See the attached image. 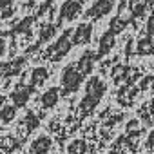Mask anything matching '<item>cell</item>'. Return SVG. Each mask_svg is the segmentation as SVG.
Returning a JSON list of instances; mask_svg holds the SVG:
<instances>
[{
    "instance_id": "6da1fadb",
    "label": "cell",
    "mask_w": 154,
    "mask_h": 154,
    "mask_svg": "<svg viewBox=\"0 0 154 154\" xmlns=\"http://www.w3.org/2000/svg\"><path fill=\"white\" fill-rule=\"evenodd\" d=\"M105 89H107L105 84L98 78V76L89 78V82L85 84V96H84L82 105H80L82 112H91V111L98 105V102H100V98L103 96Z\"/></svg>"
},
{
    "instance_id": "7a4b0ae2",
    "label": "cell",
    "mask_w": 154,
    "mask_h": 154,
    "mask_svg": "<svg viewBox=\"0 0 154 154\" xmlns=\"http://www.w3.org/2000/svg\"><path fill=\"white\" fill-rule=\"evenodd\" d=\"M82 84V72L76 69L74 65H67L62 72V89H63V94H71L74 93L76 89L80 87Z\"/></svg>"
},
{
    "instance_id": "3957f363",
    "label": "cell",
    "mask_w": 154,
    "mask_h": 154,
    "mask_svg": "<svg viewBox=\"0 0 154 154\" xmlns=\"http://www.w3.org/2000/svg\"><path fill=\"white\" fill-rule=\"evenodd\" d=\"M71 49V40H69V31H65L58 40L56 44L51 47V58L53 60H60L62 56H65Z\"/></svg>"
},
{
    "instance_id": "277c9868",
    "label": "cell",
    "mask_w": 154,
    "mask_h": 154,
    "mask_svg": "<svg viewBox=\"0 0 154 154\" xmlns=\"http://www.w3.org/2000/svg\"><path fill=\"white\" fill-rule=\"evenodd\" d=\"M93 35V26L91 24H80L76 27L74 35H72V44L74 45H80V44H87L91 40Z\"/></svg>"
},
{
    "instance_id": "5b68a950",
    "label": "cell",
    "mask_w": 154,
    "mask_h": 154,
    "mask_svg": "<svg viewBox=\"0 0 154 154\" xmlns=\"http://www.w3.org/2000/svg\"><path fill=\"white\" fill-rule=\"evenodd\" d=\"M112 9V0H98L94 2V6L87 11V17L89 18H98V17H103L107 13H111Z\"/></svg>"
},
{
    "instance_id": "8992f818",
    "label": "cell",
    "mask_w": 154,
    "mask_h": 154,
    "mask_svg": "<svg viewBox=\"0 0 154 154\" xmlns=\"http://www.w3.org/2000/svg\"><path fill=\"white\" fill-rule=\"evenodd\" d=\"M82 11V6L78 2H72V0H67V2L62 6V11H60V18L62 20H72L76 15Z\"/></svg>"
},
{
    "instance_id": "52a82bcc",
    "label": "cell",
    "mask_w": 154,
    "mask_h": 154,
    "mask_svg": "<svg viewBox=\"0 0 154 154\" xmlns=\"http://www.w3.org/2000/svg\"><path fill=\"white\" fill-rule=\"evenodd\" d=\"M94 53H91V51H85L84 54H82V58L78 60V63H76V67H78V71L82 72V74H87V72H91V69H93V63H94Z\"/></svg>"
},
{
    "instance_id": "ba28073f",
    "label": "cell",
    "mask_w": 154,
    "mask_h": 154,
    "mask_svg": "<svg viewBox=\"0 0 154 154\" xmlns=\"http://www.w3.org/2000/svg\"><path fill=\"white\" fill-rule=\"evenodd\" d=\"M58 96H60V93H58V89H56V87L47 89V91L42 94V98H40L42 107H44V109H51V107H54V105L58 103Z\"/></svg>"
},
{
    "instance_id": "9c48e42d",
    "label": "cell",
    "mask_w": 154,
    "mask_h": 154,
    "mask_svg": "<svg viewBox=\"0 0 154 154\" xmlns=\"http://www.w3.org/2000/svg\"><path fill=\"white\" fill-rule=\"evenodd\" d=\"M112 47H114V33H112V31H107V33H103V36L100 38L98 56H103V54H107V53H109Z\"/></svg>"
},
{
    "instance_id": "30bf717a",
    "label": "cell",
    "mask_w": 154,
    "mask_h": 154,
    "mask_svg": "<svg viewBox=\"0 0 154 154\" xmlns=\"http://www.w3.org/2000/svg\"><path fill=\"white\" fill-rule=\"evenodd\" d=\"M47 78H49L47 69H44V67H36V69H33V72H31V85H33V87L42 85Z\"/></svg>"
},
{
    "instance_id": "8fae6325",
    "label": "cell",
    "mask_w": 154,
    "mask_h": 154,
    "mask_svg": "<svg viewBox=\"0 0 154 154\" xmlns=\"http://www.w3.org/2000/svg\"><path fill=\"white\" fill-rule=\"evenodd\" d=\"M29 94H31V89H29V87H18V89L11 94V98H13V102H15L17 107H22V105L27 102Z\"/></svg>"
},
{
    "instance_id": "7c38bea8",
    "label": "cell",
    "mask_w": 154,
    "mask_h": 154,
    "mask_svg": "<svg viewBox=\"0 0 154 154\" xmlns=\"http://www.w3.org/2000/svg\"><path fill=\"white\" fill-rule=\"evenodd\" d=\"M49 147H51V140L47 138V136H40V138H36L35 140V143H33V152H36V154H45L47 150H49Z\"/></svg>"
},
{
    "instance_id": "4fadbf2b",
    "label": "cell",
    "mask_w": 154,
    "mask_h": 154,
    "mask_svg": "<svg viewBox=\"0 0 154 154\" xmlns=\"http://www.w3.org/2000/svg\"><path fill=\"white\" fill-rule=\"evenodd\" d=\"M138 53L140 54H150V53H154V42L150 40V36H143L138 42Z\"/></svg>"
},
{
    "instance_id": "5bb4252c",
    "label": "cell",
    "mask_w": 154,
    "mask_h": 154,
    "mask_svg": "<svg viewBox=\"0 0 154 154\" xmlns=\"http://www.w3.org/2000/svg\"><path fill=\"white\" fill-rule=\"evenodd\" d=\"M15 112H17V107H6L2 112H0V120L2 122H9L15 118Z\"/></svg>"
},
{
    "instance_id": "9a60e30c",
    "label": "cell",
    "mask_w": 154,
    "mask_h": 154,
    "mask_svg": "<svg viewBox=\"0 0 154 154\" xmlns=\"http://www.w3.org/2000/svg\"><path fill=\"white\" fill-rule=\"evenodd\" d=\"M53 35H54V27H53V26H45V27L40 31V40H49Z\"/></svg>"
},
{
    "instance_id": "2e32d148",
    "label": "cell",
    "mask_w": 154,
    "mask_h": 154,
    "mask_svg": "<svg viewBox=\"0 0 154 154\" xmlns=\"http://www.w3.org/2000/svg\"><path fill=\"white\" fill-rule=\"evenodd\" d=\"M123 27H125V22H123L122 18H116V20L111 22V31H112V33H120Z\"/></svg>"
},
{
    "instance_id": "e0dca14e",
    "label": "cell",
    "mask_w": 154,
    "mask_h": 154,
    "mask_svg": "<svg viewBox=\"0 0 154 154\" xmlns=\"http://www.w3.org/2000/svg\"><path fill=\"white\" fill-rule=\"evenodd\" d=\"M82 150H84V143L82 141H74V143L69 145V152L71 154H82Z\"/></svg>"
},
{
    "instance_id": "ac0fdd59",
    "label": "cell",
    "mask_w": 154,
    "mask_h": 154,
    "mask_svg": "<svg viewBox=\"0 0 154 154\" xmlns=\"http://www.w3.org/2000/svg\"><path fill=\"white\" fill-rule=\"evenodd\" d=\"M147 33H149V36H154V15L147 20Z\"/></svg>"
},
{
    "instance_id": "d6986e66",
    "label": "cell",
    "mask_w": 154,
    "mask_h": 154,
    "mask_svg": "<svg viewBox=\"0 0 154 154\" xmlns=\"http://www.w3.org/2000/svg\"><path fill=\"white\" fill-rule=\"evenodd\" d=\"M26 122L29 123V127H35V125L38 123V120L33 116V112H27V118H26Z\"/></svg>"
},
{
    "instance_id": "ffe728a7",
    "label": "cell",
    "mask_w": 154,
    "mask_h": 154,
    "mask_svg": "<svg viewBox=\"0 0 154 154\" xmlns=\"http://www.w3.org/2000/svg\"><path fill=\"white\" fill-rule=\"evenodd\" d=\"M9 74V63H0V76Z\"/></svg>"
},
{
    "instance_id": "44dd1931",
    "label": "cell",
    "mask_w": 154,
    "mask_h": 154,
    "mask_svg": "<svg viewBox=\"0 0 154 154\" xmlns=\"http://www.w3.org/2000/svg\"><path fill=\"white\" fill-rule=\"evenodd\" d=\"M6 53V42L4 40H0V56H2Z\"/></svg>"
},
{
    "instance_id": "7402d4cb",
    "label": "cell",
    "mask_w": 154,
    "mask_h": 154,
    "mask_svg": "<svg viewBox=\"0 0 154 154\" xmlns=\"http://www.w3.org/2000/svg\"><path fill=\"white\" fill-rule=\"evenodd\" d=\"M2 103H4V96H2V94H0V105H2Z\"/></svg>"
},
{
    "instance_id": "603a6c76",
    "label": "cell",
    "mask_w": 154,
    "mask_h": 154,
    "mask_svg": "<svg viewBox=\"0 0 154 154\" xmlns=\"http://www.w3.org/2000/svg\"><path fill=\"white\" fill-rule=\"evenodd\" d=\"M72 2H78V4H82V0H72Z\"/></svg>"
}]
</instances>
